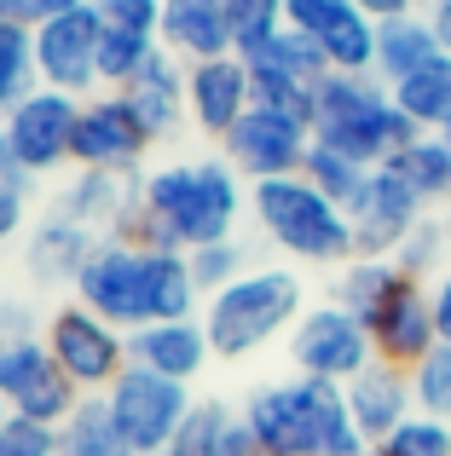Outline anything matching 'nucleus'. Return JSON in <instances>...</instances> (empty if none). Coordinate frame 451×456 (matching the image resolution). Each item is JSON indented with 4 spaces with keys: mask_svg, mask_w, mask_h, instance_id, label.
<instances>
[{
    "mask_svg": "<svg viewBox=\"0 0 451 456\" xmlns=\"http://www.w3.org/2000/svg\"><path fill=\"white\" fill-rule=\"evenodd\" d=\"M249 214V185L226 156H185L139 174V208L116 237L139 248H180L197 255L209 243L237 237V220Z\"/></svg>",
    "mask_w": 451,
    "mask_h": 456,
    "instance_id": "nucleus-1",
    "label": "nucleus"
},
{
    "mask_svg": "<svg viewBox=\"0 0 451 456\" xmlns=\"http://www.w3.org/2000/svg\"><path fill=\"white\" fill-rule=\"evenodd\" d=\"M70 301L99 312L122 335L145 330V323L203 318V289L192 278V255H180V248H139L127 237H99V248L81 266Z\"/></svg>",
    "mask_w": 451,
    "mask_h": 456,
    "instance_id": "nucleus-2",
    "label": "nucleus"
},
{
    "mask_svg": "<svg viewBox=\"0 0 451 456\" xmlns=\"http://www.w3.org/2000/svg\"><path fill=\"white\" fill-rule=\"evenodd\" d=\"M237 416H243V428L255 434V445L266 456H359L365 451L348 393L336 381H313V376H295V370L278 381H260Z\"/></svg>",
    "mask_w": 451,
    "mask_h": 456,
    "instance_id": "nucleus-3",
    "label": "nucleus"
},
{
    "mask_svg": "<svg viewBox=\"0 0 451 456\" xmlns=\"http://www.w3.org/2000/svg\"><path fill=\"white\" fill-rule=\"evenodd\" d=\"M307 306H313L307 278L295 266H249L237 283H226L203 301V330L215 341V358L243 364V358L266 353L272 341H290Z\"/></svg>",
    "mask_w": 451,
    "mask_h": 456,
    "instance_id": "nucleus-4",
    "label": "nucleus"
},
{
    "mask_svg": "<svg viewBox=\"0 0 451 456\" xmlns=\"http://www.w3.org/2000/svg\"><path fill=\"white\" fill-rule=\"evenodd\" d=\"M249 220L255 232L278 248L290 266H324L341 272L359 248H353V220L341 202H330L313 179H260L249 185Z\"/></svg>",
    "mask_w": 451,
    "mask_h": 456,
    "instance_id": "nucleus-5",
    "label": "nucleus"
},
{
    "mask_svg": "<svg viewBox=\"0 0 451 456\" xmlns=\"http://www.w3.org/2000/svg\"><path fill=\"white\" fill-rule=\"evenodd\" d=\"M313 139L353 156L359 167H382L394 151H406L417 139V127L406 122V110L394 104V87L382 76L330 69L313 93Z\"/></svg>",
    "mask_w": 451,
    "mask_h": 456,
    "instance_id": "nucleus-6",
    "label": "nucleus"
},
{
    "mask_svg": "<svg viewBox=\"0 0 451 456\" xmlns=\"http://www.w3.org/2000/svg\"><path fill=\"white\" fill-rule=\"evenodd\" d=\"M41 341H46V353L58 358V370H64L87 399L93 393H111V381L127 370V335L116 330V323H104L99 312H87L81 301H58L46 312Z\"/></svg>",
    "mask_w": 451,
    "mask_h": 456,
    "instance_id": "nucleus-7",
    "label": "nucleus"
},
{
    "mask_svg": "<svg viewBox=\"0 0 451 456\" xmlns=\"http://www.w3.org/2000/svg\"><path fill=\"white\" fill-rule=\"evenodd\" d=\"M365 364H376L371 330H365L348 306H336L330 295L307 306L301 323L290 330V370H295V376H313V381H336V387H348Z\"/></svg>",
    "mask_w": 451,
    "mask_h": 456,
    "instance_id": "nucleus-8",
    "label": "nucleus"
},
{
    "mask_svg": "<svg viewBox=\"0 0 451 456\" xmlns=\"http://www.w3.org/2000/svg\"><path fill=\"white\" fill-rule=\"evenodd\" d=\"M104 404H111L116 428L127 434V445H134L139 456H162L168 439L180 434V422L197 411V393L185 387V381H168V376H157V370L127 364L122 376L111 381Z\"/></svg>",
    "mask_w": 451,
    "mask_h": 456,
    "instance_id": "nucleus-9",
    "label": "nucleus"
},
{
    "mask_svg": "<svg viewBox=\"0 0 451 456\" xmlns=\"http://www.w3.org/2000/svg\"><path fill=\"white\" fill-rule=\"evenodd\" d=\"M307 151H313V122L301 116H283V110H255L220 139V156L237 167L243 185H260V179H290L307 167Z\"/></svg>",
    "mask_w": 451,
    "mask_h": 456,
    "instance_id": "nucleus-10",
    "label": "nucleus"
},
{
    "mask_svg": "<svg viewBox=\"0 0 451 456\" xmlns=\"http://www.w3.org/2000/svg\"><path fill=\"white\" fill-rule=\"evenodd\" d=\"M0 399H6L12 416L64 428L87 393L58 370V358L46 353V341L35 335V341H6V358H0Z\"/></svg>",
    "mask_w": 451,
    "mask_h": 456,
    "instance_id": "nucleus-11",
    "label": "nucleus"
},
{
    "mask_svg": "<svg viewBox=\"0 0 451 456\" xmlns=\"http://www.w3.org/2000/svg\"><path fill=\"white\" fill-rule=\"evenodd\" d=\"M99 41H104V18L99 6H76L64 18L35 29V69L41 87L70 93V99H93L99 93Z\"/></svg>",
    "mask_w": 451,
    "mask_h": 456,
    "instance_id": "nucleus-12",
    "label": "nucleus"
},
{
    "mask_svg": "<svg viewBox=\"0 0 451 456\" xmlns=\"http://www.w3.org/2000/svg\"><path fill=\"white\" fill-rule=\"evenodd\" d=\"M157 145L139 122L127 93H93L76 116V167H104V174H139L145 151Z\"/></svg>",
    "mask_w": 451,
    "mask_h": 456,
    "instance_id": "nucleus-13",
    "label": "nucleus"
},
{
    "mask_svg": "<svg viewBox=\"0 0 451 456\" xmlns=\"http://www.w3.org/2000/svg\"><path fill=\"white\" fill-rule=\"evenodd\" d=\"M76 116H81V99L53 93V87H35L12 116H0L6 134H12L18 162L29 167V179H46V174H58V167H76Z\"/></svg>",
    "mask_w": 451,
    "mask_h": 456,
    "instance_id": "nucleus-14",
    "label": "nucleus"
},
{
    "mask_svg": "<svg viewBox=\"0 0 451 456\" xmlns=\"http://www.w3.org/2000/svg\"><path fill=\"white\" fill-rule=\"evenodd\" d=\"M283 12L290 29L330 58V69L376 76V18H365L359 0H283Z\"/></svg>",
    "mask_w": 451,
    "mask_h": 456,
    "instance_id": "nucleus-15",
    "label": "nucleus"
},
{
    "mask_svg": "<svg viewBox=\"0 0 451 456\" xmlns=\"http://www.w3.org/2000/svg\"><path fill=\"white\" fill-rule=\"evenodd\" d=\"M249 110H255V93H249V64L237 53L185 64V116H192V127L203 139L220 145Z\"/></svg>",
    "mask_w": 451,
    "mask_h": 456,
    "instance_id": "nucleus-16",
    "label": "nucleus"
},
{
    "mask_svg": "<svg viewBox=\"0 0 451 456\" xmlns=\"http://www.w3.org/2000/svg\"><path fill=\"white\" fill-rule=\"evenodd\" d=\"M422 214H429V208H422V202L411 197V191L399 185L388 167H376L371 185L359 191V202L348 208V220H353V248H359V260H394V255H399V243L417 232Z\"/></svg>",
    "mask_w": 451,
    "mask_h": 456,
    "instance_id": "nucleus-17",
    "label": "nucleus"
},
{
    "mask_svg": "<svg viewBox=\"0 0 451 456\" xmlns=\"http://www.w3.org/2000/svg\"><path fill=\"white\" fill-rule=\"evenodd\" d=\"M365 330H371L382 364L417 370L422 358L440 346V335H434V312H429V283H422V278H399L394 295L382 301V312H376Z\"/></svg>",
    "mask_w": 451,
    "mask_h": 456,
    "instance_id": "nucleus-18",
    "label": "nucleus"
},
{
    "mask_svg": "<svg viewBox=\"0 0 451 456\" xmlns=\"http://www.w3.org/2000/svg\"><path fill=\"white\" fill-rule=\"evenodd\" d=\"M93 248H99V232H87L81 220H70L64 208H46L41 220L23 232V272H29L41 289H58V283L76 289V278L93 260Z\"/></svg>",
    "mask_w": 451,
    "mask_h": 456,
    "instance_id": "nucleus-19",
    "label": "nucleus"
},
{
    "mask_svg": "<svg viewBox=\"0 0 451 456\" xmlns=\"http://www.w3.org/2000/svg\"><path fill=\"white\" fill-rule=\"evenodd\" d=\"M127 364L157 370L168 381L192 387L209 364H215V341H209L203 318H174V323H145V330L127 335Z\"/></svg>",
    "mask_w": 451,
    "mask_h": 456,
    "instance_id": "nucleus-20",
    "label": "nucleus"
},
{
    "mask_svg": "<svg viewBox=\"0 0 451 456\" xmlns=\"http://www.w3.org/2000/svg\"><path fill=\"white\" fill-rule=\"evenodd\" d=\"M348 411H353V428H359L365 445H382L406 416H417V387H411V370L399 364H365L359 376L348 381Z\"/></svg>",
    "mask_w": 451,
    "mask_h": 456,
    "instance_id": "nucleus-21",
    "label": "nucleus"
},
{
    "mask_svg": "<svg viewBox=\"0 0 451 456\" xmlns=\"http://www.w3.org/2000/svg\"><path fill=\"white\" fill-rule=\"evenodd\" d=\"M58 208L70 220H81L87 232L116 237L127 225V214L139 208V174H104V167H76V179L64 185Z\"/></svg>",
    "mask_w": 451,
    "mask_h": 456,
    "instance_id": "nucleus-22",
    "label": "nucleus"
},
{
    "mask_svg": "<svg viewBox=\"0 0 451 456\" xmlns=\"http://www.w3.org/2000/svg\"><path fill=\"white\" fill-rule=\"evenodd\" d=\"M127 99H134L139 122L151 127V139H157V145L180 139L185 127H192V116H185V58H174L168 46H157V58H151V64L134 76Z\"/></svg>",
    "mask_w": 451,
    "mask_h": 456,
    "instance_id": "nucleus-23",
    "label": "nucleus"
},
{
    "mask_svg": "<svg viewBox=\"0 0 451 456\" xmlns=\"http://www.w3.org/2000/svg\"><path fill=\"white\" fill-rule=\"evenodd\" d=\"M162 46L185 64H203V58H226L232 46V18H226V0H162Z\"/></svg>",
    "mask_w": 451,
    "mask_h": 456,
    "instance_id": "nucleus-24",
    "label": "nucleus"
},
{
    "mask_svg": "<svg viewBox=\"0 0 451 456\" xmlns=\"http://www.w3.org/2000/svg\"><path fill=\"white\" fill-rule=\"evenodd\" d=\"M434 58H440V35H434L429 12L376 23V76H382L388 87H399L406 76H417V69L434 64Z\"/></svg>",
    "mask_w": 451,
    "mask_h": 456,
    "instance_id": "nucleus-25",
    "label": "nucleus"
},
{
    "mask_svg": "<svg viewBox=\"0 0 451 456\" xmlns=\"http://www.w3.org/2000/svg\"><path fill=\"white\" fill-rule=\"evenodd\" d=\"M382 167H388V174H394L399 185H406V191H411V197H417L429 214L451 202V151L440 145V134H417L406 151L388 156Z\"/></svg>",
    "mask_w": 451,
    "mask_h": 456,
    "instance_id": "nucleus-26",
    "label": "nucleus"
},
{
    "mask_svg": "<svg viewBox=\"0 0 451 456\" xmlns=\"http://www.w3.org/2000/svg\"><path fill=\"white\" fill-rule=\"evenodd\" d=\"M394 104L406 110V122L417 134H446L451 127V53H440L434 64H422L417 76L399 81Z\"/></svg>",
    "mask_w": 451,
    "mask_h": 456,
    "instance_id": "nucleus-27",
    "label": "nucleus"
},
{
    "mask_svg": "<svg viewBox=\"0 0 451 456\" xmlns=\"http://www.w3.org/2000/svg\"><path fill=\"white\" fill-rule=\"evenodd\" d=\"M399 278H406V272H399L394 260H359V255H353L348 266L330 278V301L348 306L359 323H371L376 312H382V301L394 295V283H399Z\"/></svg>",
    "mask_w": 451,
    "mask_h": 456,
    "instance_id": "nucleus-28",
    "label": "nucleus"
},
{
    "mask_svg": "<svg viewBox=\"0 0 451 456\" xmlns=\"http://www.w3.org/2000/svg\"><path fill=\"white\" fill-rule=\"evenodd\" d=\"M58 445H64V456H139L134 445H127V434L116 428L104 393H93V399L76 404V416L58 428Z\"/></svg>",
    "mask_w": 451,
    "mask_h": 456,
    "instance_id": "nucleus-29",
    "label": "nucleus"
},
{
    "mask_svg": "<svg viewBox=\"0 0 451 456\" xmlns=\"http://www.w3.org/2000/svg\"><path fill=\"white\" fill-rule=\"evenodd\" d=\"M35 87H41V69H35V29L0 18V116H12Z\"/></svg>",
    "mask_w": 451,
    "mask_h": 456,
    "instance_id": "nucleus-30",
    "label": "nucleus"
},
{
    "mask_svg": "<svg viewBox=\"0 0 451 456\" xmlns=\"http://www.w3.org/2000/svg\"><path fill=\"white\" fill-rule=\"evenodd\" d=\"M162 41H151V35H127V29H104L99 41V93H127L134 87V76L157 58Z\"/></svg>",
    "mask_w": 451,
    "mask_h": 456,
    "instance_id": "nucleus-31",
    "label": "nucleus"
},
{
    "mask_svg": "<svg viewBox=\"0 0 451 456\" xmlns=\"http://www.w3.org/2000/svg\"><path fill=\"white\" fill-rule=\"evenodd\" d=\"M237 411L220 399H197V411L180 422V434L168 439L162 456H226V434H232Z\"/></svg>",
    "mask_w": 451,
    "mask_h": 456,
    "instance_id": "nucleus-32",
    "label": "nucleus"
},
{
    "mask_svg": "<svg viewBox=\"0 0 451 456\" xmlns=\"http://www.w3.org/2000/svg\"><path fill=\"white\" fill-rule=\"evenodd\" d=\"M371 174H376V167H359L353 156L318 145V139H313V151H307V167H301V179H313V185L324 191L330 202H341V208H353V202H359V191L371 185Z\"/></svg>",
    "mask_w": 451,
    "mask_h": 456,
    "instance_id": "nucleus-33",
    "label": "nucleus"
},
{
    "mask_svg": "<svg viewBox=\"0 0 451 456\" xmlns=\"http://www.w3.org/2000/svg\"><path fill=\"white\" fill-rule=\"evenodd\" d=\"M394 266L406 272V278H440V272L451 266V225L440 220V214H422L417 220V232L399 243V255H394Z\"/></svg>",
    "mask_w": 451,
    "mask_h": 456,
    "instance_id": "nucleus-34",
    "label": "nucleus"
},
{
    "mask_svg": "<svg viewBox=\"0 0 451 456\" xmlns=\"http://www.w3.org/2000/svg\"><path fill=\"white\" fill-rule=\"evenodd\" d=\"M226 18H232V46H237V58H249L255 46H266L272 35L290 29V12H283V0H226Z\"/></svg>",
    "mask_w": 451,
    "mask_h": 456,
    "instance_id": "nucleus-35",
    "label": "nucleus"
},
{
    "mask_svg": "<svg viewBox=\"0 0 451 456\" xmlns=\"http://www.w3.org/2000/svg\"><path fill=\"white\" fill-rule=\"evenodd\" d=\"M249 266H255V248H249L243 237H226V243H209V248L192 255V278H197V289H203V301L215 289H226V283H237Z\"/></svg>",
    "mask_w": 451,
    "mask_h": 456,
    "instance_id": "nucleus-36",
    "label": "nucleus"
},
{
    "mask_svg": "<svg viewBox=\"0 0 451 456\" xmlns=\"http://www.w3.org/2000/svg\"><path fill=\"white\" fill-rule=\"evenodd\" d=\"M411 387H417V411L451 428V346H434V353L411 370Z\"/></svg>",
    "mask_w": 451,
    "mask_h": 456,
    "instance_id": "nucleus-37",
    "label": "nucleus"
},
{
    "mask_svg": "<svg viewBox=\"0 0 451 456\" xmlns=\"http://www.w3.org/2000/svg\"><path fill=\"white\" fill-rule=\"evenodd\" d=\"M382 456H451V428L417 411L382 439Z\"/></svg>",
    "mask_w": 451,
    "mask_h": 456,
    "instance_id": "nucleus-38",
    "label": "nucleus"
},
{
    "mask_svg": "<svg viewBox=\"0 0 451 456\" xmlns=\"http://www.w3.org/2000/svg\"><path fill=\"white\" fill-rule=\"evenodd\" d=\"M0 456H64V445H58V428L29 422V416H6V428H0Z\"/></svg>",
    "mask_w": 451,
    "mask_h": 456,
    "instance_id": "nucleus-39",
    "label": "nucleus"
},
{
    "mask_svg": "<svg viewBox=\"0 0 451 456\" xmlns=\"http://www.w3.org/2000/svg\"><path fill=\"white\" fill-rule=\"evenodd\" d=\"M104 18V29H127V35H162V0H93Z\"/></svg>",
    "mask_w": 451,
    "mask_h": 456,
    "instance_id": "nucleus-40",
    "label": "nucleus"
},
{
    "mask_svg": "<svg viewBox=\"0 0 451 456\" xmlns=\"http://www.w3.org/2000/svg\"><path fill=\"white\" fill-rule=\"evenodd\" d=\"M76 6H93V0H0V18L6 23H23V29H41V23L64 18Z\"/></svg>",
    "mask_w": 451,
    "mask_h": 456,
    "instance_id": "nucleus-41",
    "label": "nucleus"
},
{
    "mask_svg": "<svg viewBox=\"0 0 451 456\" xmlns=\"http://www.w3.org/2000/svg\"><path fill=\"white\" fill-rule=\"evenodd\" d=\"M46 318H35L29 301H0V341H35Z\"/></svg>",
    "mask_w": 451,
    "mask_h": 456,
    "instance_id": "nucleus-42",
    "label": "nucleus"
},
{
    "mask_svg": "<svg viewBox=\"0 0 451 456\" xmlns=\"http://www.w3.org/2000/svg\"><path fill=\"white\" fill-rule=\"evenodd\" d=\"M18 232H29V191L0 185V243H12Z\"/></svg>",
    "mask_w": 451,
    "mask_h": 456,
    "instance_id": "nucleus-43",
    "label": "nucleus"
},
{
    "mask_svg": "<svg viewBox=\"0 0 451 456\" xmlns=\"http://www.w3.org/2000/svg\"><path fill=\"white\" fill-rule=\"evenodd\" d=\"M429 312H434V335L440 346H451V266L440 278H429Z\"/></svg>",
    "mask_w": 451,
    "mask_h": 456,
    "instance_id": "nucleus-44",
    "label": "nucleus"
},
{
    "mask_svg": "<svg viewBox=\"0 0 451 456\" xmlns=\"http://www.w3.org/2000/svg\"><path fill=\"white\" fill-rule=\"evenodd\" d=\"M0 185H18V191H29L35 179H29V167L18 162V151H12V134H6V122H0Z\"/></svg>",
    "mask_w": 451,
    "mask_h": 456,
    "instance_id": "nucleus-45",
    "label": "nucleus"
},
{
    "mask_svg": "<svg viewBox=\"0 0 451 456\" xmlns=\"http://www.w3.org/2000/svg\"><path fill=\"white\" fill-rule=\"evenodd\" d=\"M365 18L388 23V18H411V12H429V0H359Z\"/></svg>",
    "mask_w": 451,
    "mask_h": 456,
    "instance_id": "nucleus-46",
    "label": "nucleus"
},
{
    "mask_svg": "<svg viewBox=\"0 0 451 456\" xmlns=\"http://www.w3.org/2000/svg\"><path fill=\"white\" fill-rule=\"evenodd\" d=\"M226 456H266V451L255 445V434L243 428V416H237V422H232V434H226Z\"/></svg>",
    "mask_w": 451,
    "mask_h": 456,
    "instance_id": "nucleus-47",
    "label": "nucleus"
},
{
    "mask_svg": "<svg viewBox=\"0 0 451 456\" xmlns=\"http://www.w3.org/2000/svg\"><path fill=\"white\" fill-rule=\"evenodd\" d=\"M429 23H434V35H440V53H451V0H434Z\"/></svg>",
    "mask_w": 451,
    "mask_h": 456,
    "instance_id": "nucleus-48",
    "label": "nucleus"
},
{
    "mask_svg": "<svg viewBox=\"0 0 451 456\" xmlns=\"http://www.w3.org/2000/svg\"><path fill=\"white\" fill-rule=\"evenodd\" d=\"M359 456H382V445H365V451H359Z\"/></svg>",
    "mask_w": 451,
    "mask_h": 456,
    "instance_id": "nucleus-49",
    "label": "nucleus"
},
{
    "mask_svg": "<svg viewBox=\"0 0 451 456\" xmlns=\"http://www.w3.org/2000/svg\"><path fill=\"white\" fill-rule=\"evenodd\" d=\"M6 416H12V411H6V399H0V428H6Z\"/></svg>",
    "mask_w": 451,
    "mask_h": 456,
    "instance_id": "nucleus-50",
    "label": "nucleus"
},
{
    "mask_svg": "<svg viewBox=\"0 0 451 456\" xmlns=\"http://www.w3.org/2000/svg\"><path fill=\"white\" fill-rule=\"evenodd\" d=\"M440 145H446V151H451V127H446V134H440Z\"/></svg>",
    "mask_w": 451,
    "mask_h": 456,
    "instance_id": "nucleus-51",
    "label": "nucleus"
},
{
    "mask_svg": "<svg viewBox=\"0 0 451 456\" xmlns=\"http://www.w3.org/2000/svg\"><path fill=\"white\" fill-rule=\"evenodd\" d=\"M0 358H6V341H0Z\"/></svg>",
    "mask_w": 451,
    "mask_h": 456,
    "instance_id": "nucleus-52",
    "label": "nucleus"
},
{
    "mask_svg": "<svg viewBox=\"0 0 451 456\" xmlns=\"http://www.w3.org/2000/svg\"><path fill=\"white\" fill-rule=\"evenodd\" d=\"M429 6H434V0H429Z\"/></svg>",
    "mask_w": 451,
    "mask_h": 456,
    "instance_id": "nucleus-53",
    "label": "nucleus"
}]
</instances>
